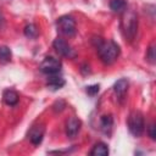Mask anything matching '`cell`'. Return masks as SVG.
<instances>
[{"instance_id":"obj_1","label":"cell","mask_w":156,"mask_h":156,"mask_svg":"<svg viewBox=\"0 0 156 156\" xmlns=\"http://www.w3.org/2000/svg\"><path fill=\"white\" fill-rule=\"evenodd\" d=\"M95 48L98 50V55L100 57V60L105 63V65H111L113 63L117 57L119 56V46L115 43V41H105L101 38H98Z\"/></svg>"},{"instance_id":"obj_2","label":"cell","mask_w":156,"mask_h":156,"mask_svg":"<svg viewBox=\"0 0 156 156\" xmlns=\"http://www.w3.org/2000/svg\"><path fill=\"white\" fill-rule=\"evenodd\" d=\"M122 13H123V16H122L121 26H122L123 34H124L126 39L132 41L136 34V30H138V17H136L134 11L127 10V9Z\"/></svg>"},{"instance_id":"obj_3","label":"cell","mask_w":156,"mask_h":156,"mask_svg":"<svg viewBox=\"0 0 156 156\" xmlns=\"http://www.w3.org/2000/svg\"><path fill=\"white\" fill-rule=\"evenodd\" d=\"M128 128H129V132L134 136H136V138L141 136V134L144 133V129H145L144 116L141 112H139V111L130 112V115L128 117Z\"/></svg>"},{"instance_id":"obj_4","label":"cell","mask_w":156,"mask_h":156,"mask_svg":"<svg viewBox=\"0 0 156 156\" xmlns=\"http://www.w3.org/2000/svg\"><path fill=\"white\" fill-rule=\"evenodd\" d=\"M57 29L66 37H73L76 34V21L72 16H62L57 20Z\"/></svg>"},{"instance_id":"obj_5","label":"cell","mask_w":156,"mask_h":156,"mask_svg":"<svg viewBox=\"0 0 156 156\" xmlns=\"http://www.w3.org/2000/svg\"><path fill=\"white\" fill-rule=\"evenodd\" d=\"M39 68L43 73H45L48 76L57 74L61 71V61L52 56H48L41 61Z\"/></svg>"},{"instance_id":"obj_6","label":"cell","mask_w":156,"mask_h":156,"mask_svg":"<svg viewBox=\"0 0 156 156\" xmlns=\"http://www.w3.org/2000/svg\"><path fill=\"white\" fill-rule=\"evenodd\" d=\"M52 46L55 49V51L63 56V57H67V58H73L76 56V51L74 49H72V46L66 41L63 40L62 38H56L52 43Z\"/></svg>"},{"instance_id":"obj_7","label":"cell","mask_w":156,"mask_h":156,"mask_svg":"<svg viewBox=\"0 0 156 156\" xmlns=\"http://www.w3.org/2000/svg\"><path fill=\"white\" fill-rule=\"evenodd\" d=\"M82 127V122L80 119H78L77 117H71L68 118V121L66 122V135L69 139H74Z\"/></svg>"},{"instance_id":"obj_8","label":"cell","mask_w":156,"mask_h":156,"mask_svg":"<svg viewBox=\"0 0 156 156\" xmlns=\"http://www.w3.org/2000/svg\"><path fill=\"white\" fill-rule=\"evenodd\" d=\"M128 87H129V83L126 78H121L115 83L113 91H115V94H116V96L119 101H122L126 98V94L128 91Z\"/></svg>"},{"instance_id":"obj_9","label":"cell","mask_w":156,"mask_h":156,"mask_svg":"<svg viewBox=\"0 0 156 156\" xmlns=\"http://www.w3.org/2000/svg\"><path fill=\"white\" fill-rule=\"evenodd\" d=\"M44 133H45V128L43 124H38V126H34L32 127L30 132H29V140L33 145H39L41 141H43V138H44Z\"/></svg>"},{"instance_id":"obj_10","label":"cell","mask_w":156,"mask_h":156,"mask_svg":"<svg viewBox=\"0 0 156 156\" xmlns=\"http://www.w3.org/2000/svg\"><path fill=\"white\" fill-rule=\"evenodd\" d=\"M2 99H4V102H5L6 105H9V106H15V105H17V102H18V100H20V96H18V94H17L15 90H12V89H6V90L4 91V94H2Z\"/></svg>"},{"instance_id":"obj_11","label":"cell","mask_w":156,"mask_h":156,"mask_svg":"<svg viewBox=\"0 0 156 156\" xmlns=\"http://www.w3.org/2000/svg\"><path fill=\"white\" fill-rule=\"evenodd\" d=\"M100 127H101V130L105 134L110 135L111 132H112V128H113V118H112V116L111 115L102 116L101 119H100Z\"/></svg>"},{"instance_id":"obj_12","label":"cell","mask_w":156,"mask_h":156,"mask_svg":"<svg viewBox=\"0 0 156 156\" xmlns=\"http://www.w3.org/2000/svg\"><path fill=\"white\" fill-rule=\"evenodd\" d=\"M46 84L52 90H57V89H60V88H62L65 85V79L62 77L57 76V74H51V76H49Z\"/></svg>"},{"instance_id":"obj_13","label":"cell","mask_w":156,"mask_h":156,"mask_svg":"<svg viewBox=\"0 0 156 156\" xmlns=\"http://www.w3.org/2000/svg\"><path fill=\"white\" fill-rule=\"evenodd\" d=\"M90 155L91 156H107L108 155V146L105 143L99 141L93 146Z\"/></svg>"},{"instance_id":"obj_14","label":"cell","mask_w":156,"mask_h":156,"mask_svg":"<svg viewBox=\"0 0 156 156\" xmlns=\"http://www.w3.org/2000/svg\"><path fill=\"white\" fill-rule=\"evenodd\" d=\"M110 9L116 13H122L127 9V2L126 0H111Z\"/></svg>"},{"instance_id":"obj_15","label":"cell","mask_w":156,"mask_h":156,"mask_svg":"<svg viewBox=\"0 0 156 156\" xmlns=\"http://www.w3.org/2000/svg\"><path fill=\"white\" fill-rule=\"evenodd\" d=\"M11 57H12L11 50L6 45H0V62L7 63L11 61Z\"/></svg>"},{"instance_id":"obj_16","label":"cell","mask_w":156,"mask_h":156,"mask_svg":"<svg viewBox=\"0 0 156 156\" xmlns=\"http://www.w3.org/2000/svg\"><path fill=\"white\" fill-rule=\"evenodd\" d=\"M23 32H24V35H26L27 38H29V39H35V38L38 37V34H39L37 26H35V24H33V23L27 24V26L24 27Z\"/></svg>"},{"instance_id":"obj_17","label":"cell","mask_w":156,"mask_h":156,"mask_svg":"<svg viewBox=\"0 0 156 156\" xmlns=\"http://www.w3.org/2000/svg\"><path fill=\"white\" fill-rule=\"evenodd\" d=\"M155 58H156V56H155V45L154 44H151L150 46H149V49H147V52H146V60L150 62V63H155Z\"/></svg>"},{"instance_id":"obj_18","label":"cell","mask_w":156,"mask_h":156,"mask_svg":"<svg viewBox=\"0 0 156 156\" xmlns=\"http://www.w3.org/2000/svg\"><path fill=\"white\" fill-rule=\"evenodd\" d=\"M99 84H94V85H89V87H87V93H88V95H90V96H94V95H96L98 93H99Z\"/></svg>"},{"instance_id":"obj_19","label":"cell","mask_w":156,"mask_h":156,"mask_svg":"<svg viewBox=\"0 0 156 156\" xmlns=\"http://www.w3.org/2000/svg\"><path fill=\"white\" fill-rule=\"evenodd\" d=\"M54 111L55 112H60V111H62L65 107H66V104H65V101L63 100H58V101H56L55 104H54Z\"/></svg>"},{"instance_id":"obj_20","label":"cell","mask_w":156,"mask_h":156,"mask_svg":"<svg viewBox=\"0 0 156 156\" xmlns=\"http://www.w3.org/2000/svg\"><path fill=\"white\" fill-rule=\"evenodd\" d=\"M147 134H149V136L152 139V140H155L156 139V132H155V123H150L149 124V127H147Z\"/></svg>"},{"instance_id":"obj_21","label":"cell","mask_w":156,"mask_h":156,"mask_svg":"<svg viewBox=\"0 0 156 156\" xmlns=\"http://www.w3.org/2000/svg\"><path fill=\"white\" fill-rule=\"evenodd\" d=\"M2 21H4V17H2V12H1V10H0V24L2 23Z\"/></svg>"}]
</instances>
